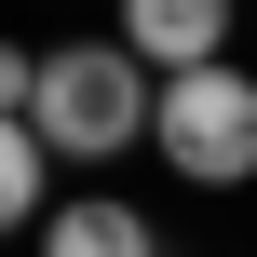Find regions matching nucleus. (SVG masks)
Masks as SVG:
<instances>
[{"mask_svg": "<svg viewBox=\"0 0 257 257\" xmlns=\"http://www.w3.org/2000/svg\"><path fill=\"white\" fill-rule=\"evenodd\" d=\"M41 257H163V244H149V217H136V203L81 190V203H54V217H41Z\"/></svg>", "mask_w": 257, "mask_h": 257, "instance_id": "nucleus-4", "label": "nucleus"}, {"mask_svg": "<svg viewBox=\"0 0 257 257\" xmlns=\"http://www.w3.org/2000/svg\"><path fill=\"white\" fill-rule=\"evenodd\" d=\"M41 190H54V149L14 122V136H0V217H14V230H41Z\"/></svg>", "mask_w": 257, "mask_h": 257, "instance_id": "nucleus-5", "label": "nucleus"}, {"mask_svg": "<svg viewBox=\"0 0 257 257\" xmlns=\"http://www.w3.org/2000/svg\"><path fill=\"white\" fill-rule=\"evenodd\" d=\"M149 149H163L190 190H244V176H257V81L230 68V54H217V68H163Z\"/></svg>", "mask_w": 257, "mask_h": 257, "instance_id": "nucleus-2", "label": "nucleus"}, {"mask_svg": "<svg viewBox=\"0 0 257 257\" xmlns=\"http://www.w3.org/2000/svg\"><path fill=\"white\" fill-rule=\"evenodd\" d=\"M122 41H136L149 68H217V41H230V0H122Z\"/></svg>", "mask_w": 257, "mask_h": 257, "instance_id": "nucleus-3", "label": "nucleus"}, {"mask_svg": "<svg viewBox=\"0 0 257 257\" xmlns=\"http://www.w3.org/2000/svg\"><path fill=\"white\" fill-rule=\"evenodd\" d=\"M14 122H27L54 163H108V149H149L163 81H149V54H136V41H68V54H41V68H27Z\"/></svg>", "mask_w": 257, "mask_h": 257, "instance_id": "nucleus-1", "label": "nucleus"}]
</instances>
